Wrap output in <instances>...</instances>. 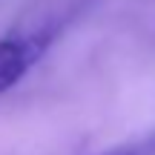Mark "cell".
Segmentation results:
<instances>
[{"label":"cell","instance_id":"obj_1","mask_svg":"<svg viewBox=\"0 0 155 155\" xmlns=\"http://www.w3.org/2000/svg\"><path fill=\"white\" fill-rule=\"evenodd\" d=\"M58 35L61 20H40L35 26H17L0 38V95L23 81V75L46 55Z\"/></svg>","mask_w":155,"mask_h":155},{"label":"cell","instance_id":"obj_2","mask_svg":"<svg viewBox=\"0 0 155 155\" xmlns=\"http://www.w3.org/2000/svg\"><path fill=\"white\" fill-rule=\"evenodd\" d=\"M104 155H155V132L144 135V138H135L129 144H118L112 150H106Z\"/></svg>","mask_w":155,"mask_h":155}]
</instances>
